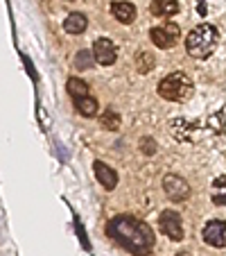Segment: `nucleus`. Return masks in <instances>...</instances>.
Here are the masks:
<instances>
[{
    "label": "nucleus",
    "instance_id": "1",
    "mask_svg": "<svg viewBox=\"0 0 226 256\" xmlns=\"http://www.w3.org/2000/svg\"><path fill=\"white\" fill-rule=\"evenodd\" d=\"M106 234L134 256H147L154 250V232L134 216H116L106 224Z\"/></svg>",
    "mask_w": 226,
    "mask_h": 256
},
{
    "label": "nucleus",
    "instance_id": "2",
    "mask_svg": "<svg viewBox=\"0 0 226 256\" xmlns=\"http://www.w3.org/2000/svg\"><path fill=\"white\" fill-rule=\"evenodd\" d=\"M220 44V34L213 25L202 23L186 36V52L195 59H208Z\"/></svg>",
    "mask_w": 226,
    "mask_h": 256
},
{
    "label": "nucleus",
    "instance_id": "3",
    "mask_svg": "<svg viewBox=\"0 0 226 256\" xmlns=\"http://www.w3.org/2000/svg\"><path fill=\"white\" fill-rule=\"evenodd\" d=\"M193 88L195 86H193V82H190V78H188L183 70H177L161 80L159 96L170 102H186L188 98L193 96Z\"/></svg>",
    "mask_w": 226,
    "mask_h": 256
},
{
    "label": "nucleus",
    "instance_id": "4",
    "mask_svg": "<svg viewBox=\"0 0 226 256\" xmlns=\"http://www.w3.org/2000/svg\"><path fill=\"white\" fill-rule=\"evenodd\" d=\"M179 36H181V30H179V25H174V23H165V25H161V28H152V32H149L152 44L161 50L174 48Z\"/></svg>",
    "mask_w": 226,
    "mask_h": 256
},
{
    "label": "nucleus",
    "instance_id": "5",
    "mask_svg": "<svg viewBox=\"0 0 226 256\" xmlns=\"http://www.w3.org/2000/svg\"><path fill=\"white\" fill-rule=\"evenodd\" d=\"M163 190L172 202H186V200L190 198V186H188V182L183 177H179V174H168V177L163 179Z\"/></svg>",
    "mask_w": 226,
    "mask_h": 256
},
{
    "label": "nucleus",
    "instance_id": "6",
    "mask_svg": "<svg viewBox=\"0 0 226 256\" xmlns=\"http://www.w3.org/2000/svg\"><path fill=\"white\" fill-rule=\"evenodd\" d=\"M161 232L174 242L183 240V222L177 211H163L161 213Z\"/></svg>",
    "mask_w": 226,
    "mask_h": 256
},
{
    "label": "nucleus",
    "instance_id": "7",
    "mask_svg": "<svg viewBox=\"0 0 226 256\" xmlns=\"http://www.w3.org/2000/svg\"><path fill=\"white\" fill-rule=\"evenodd\" d=\"M93 57H95V62L102 64V66H111V64H116V59H118L116 44H113L111 39H106V36L95 39V44H93Z\"/></svg>",
    "mask_w": 226,
    "mask_h": 256
},
{
    "label": "nucleus",
    "instance_id": "8",
    "mask_svg": "<svg viewBox=\"0 0 226 256\" xmlns=\"http://www.w3.org/2000/svg\"><path fill=\"white\" fill-rule=\"evenodd\" d=\"M204 240L211 247H226V222L224 220H211V222L204 227Z\"/></svg>",
    "mask_w": 226,
    "mask_h": 256
},
{
    "label": "nucleus",
    "instance_id": "9",
    "mask_svg": "<svg viewBox=\"0 0 226 256\" xmlns=\"http://www.w3.org/2000/svg\"><path fill=\"white\" fill-rule=\"evenodd\" d=\"M93 170H95L97 182H100V184L104 186L106 190H113L118 186V172L113 168H109L106 164H102V161H95V164H93Z\"/></svg>",
    "mask_w": 226,
    "mask_h": 256
},
{
    "label": "nucleus",
    "instance_id": "10",
    "mask_svg": "<svg viewBox=\"0 0 226 256\" xmlns=\"http://www.w3.org/2000/svg\"><path fill=\"white\" fill-rule=\"evenodd\" d=\"M111 14L122 25H129L136 20V7L131 2H111Z\"/></svg>",
    "mask_w": 226,
    "mask_h": 256
},
{
    "label": "nucleus",
    "instance_id": "11",
    "mask_svg": "<svg viewBox=\"0 0 226 256\" xmlns=\"http://www.w3.org/2000/svg\"><path fill=\"white\" fill-rule=\"evenodd\" d=\"M86 28H88V20L82 12H72V14L63 20V30H66L68 34H82Z\"/></svg>",
    "mask_w": 226,
    "mask_h": 256
},
{
    "label": "nucleus",
    "instance_id": "12",
    "mask_svg": "<svg viewBox=\"0 0 226 256\" xmlns=\"http://www.w3.org/2000/svg\"><path fill=\"white\" fill-rule=\"evenodd\" d=\"M149 12L154 16H174L179 14V2L177 0H154L152 5H149Z\"/></svg>",
    "mask_w": 226,
    "mask_h": 256
},
{
    "label": "nucleus",
    "instance_id": "13",
    "mask_svg": "<svg viewBox=\"0 0 226 256\" xmlns=\"http://www.w3.org/2000/svg\"><path fill=\"white\" fill-rule=\"evenodd\" d=\"M75 100V109H77L82 116H86V118H93V116H97V100L95 98H91V96H84V98H72Z\"/></svg>",
    "mask_w": 226,
    "mask_h": 256
},
{
    "label": "nucleus",
    "instance_id": "14",
    "mask_svg": "<svg viewBox=\"0 0 226 256\" xmlns=\"http://www.w3.org/2000/svg\"><path fill=\"white\" fill-rule=\"evenodd\" d=\"M190 130H193V125H190L188 120H181V118H177V120L170 122V134H172L177 140L190 138Z\"/></svg>",
    "mask_w": 226,
    "mask_h": 256
},
{
    "label": "nucleus",
    "instance_id": "15",
    "mask_svg": "<svg viewBox=\"0 0 226 256\" xmlns=\"http://www.w3.org/2000/svg\"><path fill=\"white\" fill-rule=\"evenodd\" d=\"M66 91L70 93L72 98H84V96H88V84L82 82L79 78H70L66 82Z\"/></svg>",
    "mask_w": 226,
    "mask_h": 256
},
{
    "label": "nucleus",
    "instance_id": "16",
    "mask_svg": "<svg viewBox=\"0 0 226 256\" xmlns=\"http://www.w3.org/2000/svg\"><path fill=\"white\" fill-rule=\"evenodd\" d=\"M100 122L106 127V130H118L120 127V114L116 112V109H104L102 112V116H100Z\"/></svg>",
    "mask_w": 226,
    "mask_h": 256
},
{
    "label": "nucleus",
    "instance_id": "17",
    "mask_svg": "<svg viewBox=\"0 0 226 256\" xmlns=\"http://www.w3.org/2000/svg\"><path fill=\"white\" fill-rule=\"evenodd\" d=\"M93 64H95L93 50H79V52L75 54V68H77V70H88V68H93Z\"/></svg>",
    "mask_w": 226,
    "mask_h": 256
},
{
    "label": "nucleus",
    "instance_id": "18",
    "mask_svg": "<svg viewBox=\"0 0 226 256\" xmlns=\"http://www.w3.org/2000/svg\"><path fill=\"white\" fill-rule=\"evenodd\" d=\"M154 64H156L154 54H149V52H140L138 57H136V68H138L140 75H147V72L154 68Z\"/></svg>",
    "mask_w": 226,
    "mask_h": 256
},
{
    "label": "nucleus",
    "instance_id": "19",
    "mask_svg": "<svg viewBox=\"0 0 226 256\" xmlns=\"http://www.w3.org/2000/svg\"><path fill=\"white\" fill-rule=\"evenodd\" d=\"M213 202H215L217 206L226 204V177H220L215 184H213Z\"/></svg>",
    "mask_w": 226,
    "mask_h": 256
},
{
    "label": "nucleus",
    "instance_id": "20",
    "mask_svg": "<svg viewBox=\"0 0 226 256\" xmlns=\"http://www.w3.org/2000/svg\"><path fill=\"white\" fill-rule=\"evenodd\" d=\"M140 143H143V148H140V150H143L145 154H154V152H156V143L152 138H143Z\"/></svg>",
    "mask_w": 226,
    "mask_h": 256
},
{
    "label": "nucleus",
    "instance_id": "21",
    "mask_svg": "<svg viewBox=\"0 0 226 256\" xmlns=\"http://www.w3.org/2000/svg\"><path fill=\"white\" fill-rule=\"evenodd\" d=\"M199 14H206V10H204V0H199Z\"/></svg>",
    "mask_w": 226,
    "mask_h": 256
},
{
    "label": "nucleus",
    "instance_id": "22",
    "mask_svg": "<svg viewBox=\"0 0 226 256\" xmlns=\"http://www.w3.org/2000/svg\"><path fill=\"white\" fill-rule=\"evenodd\" d=\"M66 2H75V0H66Z\"/></svg>",
    "mask_w": 226,
    "mask_h": 256
}]
</instances>
